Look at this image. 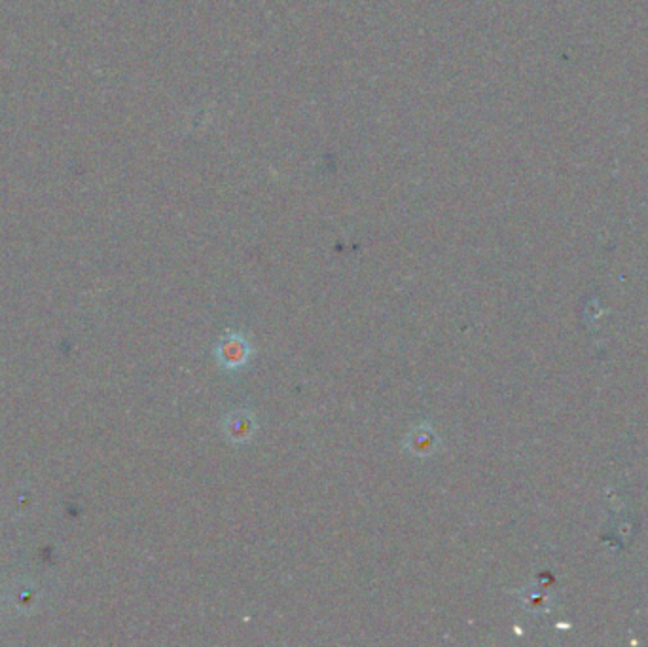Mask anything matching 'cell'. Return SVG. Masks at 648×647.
Here are the masks:
<instances>
[{
  "label": "cell",
  "instance_id": "cell-3",
  "mask_svg": "<svg viewBox=\"0 0 648 647\" xmlns=\"http://www.w3.org/2000/svg\"><path fill=\"white\" fill-rule=\"evenodd\" d=\"M438 444H440V439L434 433V430L431 426H427V423H421V426H417L415 430H412L408 433L404 449L414 456L424 458V456L434 454L438 450Z\"/></svg>",
  "mask_w": 648,
  "mask_h": 647
},
{
  "label": "cell",
  "instance_id": "cell-2",
  "mask_svg": "<svg viewBox=\"0 0 648 647\" xmlns=\"http://www.w3.org/2000/svg\"><path fill=\"white\" fill-rule=\"evenodd\" d=\"M224 435L232 442H247L256 431V420L249 410H235L224 420Z\"/></svg>",
  "mask_w": 648,
  "mask_h": 647
},
{
  "label": "cell",
  "instance_id": "cell-1",
  "mask_svg": "<svg viewBox=\"0 0 648 647\" xmlns=\"http://www.w3.org/2000/svg\"><path fill=\"white\" fill-rule=\"evenodd\" d=\"M214 353L222 367L228 370H237L249 363L253 348L241 332H226L224 337L220 339Z\"/></svg>",
  "mask_w": 648,
  "mask_h": 647
}]
</instances>
